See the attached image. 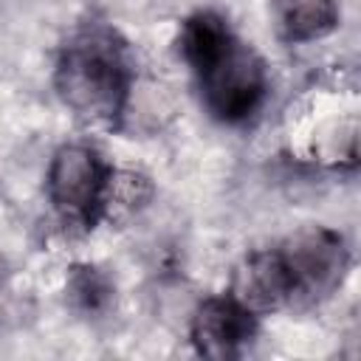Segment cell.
Masks as SVG:
<instances>
[{
    "label": "cell",
    "mask_w": 361,
    "mask_h": 361,
    "mask_svg": "<svg viewBox=\"0 0 361 361\" xmlns=\"http://www.w3.org/2000/svg\"><path fill=\"white\" fill-rule=\"evenodd\" d=\"M274 20L288 42H310L336 28L338 11L333 0H274Z\"/></svg>",
    "instance_id": "cell-7"
},
{
    "label": "cell",
    "mask_w": 361,
    "mask_h": 361,
    "mask_svg": "<svg viewBox=\"0 0 361 361\" xmlns=\"http://www.w3.org/2000/svg\"><path fill=\"white\" fill-rule=\"evenodd\" d=\"M102 158L82 144H65L54 152L48 166V197L68 226L99 223V197L107 178Z\"/></svg>",
    "instance_id": "cell-4"
},
{
    "label": "cell",
    "mask_w": 361,
    "mask_h": 361,
    "mask_svg": "<svg viewBox=\"0 0 361 361\" xmlns=\"http://www.w3.org/2000/svg\"><path fill=\"white\" fill-rule=\"evenodd\" d=\"M231 296L251 313L290 307V279L279 248H262L243 257L231 276Z\"/></svg>",
    "instance_id": "cell-6"
},
{
    "label": "cell",
    "mask_w": 361,
    "mask_h": 361,
    "mask_svg": "<svg viewBox=\"0 0 361 361\" xmlns=\"http://www.w3.org/2000/svg\"><path fill=\"white\" fill-rule=\"evenodd\" d=\"M68 302L87 316L104 313L113 302V282L96 265H73L68 274Z\"/></svg>",
    "instance_id": "cell-10"
},
{
    "label": "cell",
    "mask_w": 361,
    "mask_h": 361,
    "mask_svg": "<svg viewBox=\"0 0 361 361\" xmlns=\"http://www.w3.org/2000/svg\"><path fill=\"white\" fill-rule=\"evenodd\" d=\"M195 76L206 107L226 124L245 121L265 96V65L237 37Z\"/></svg>",
    "instance_id": "cell-3"
},
{
    "label": "cell",
    "mask_w": 361,
    "mask_h": 361,
    "mask_svg": "<svg viewBox=\"0 0 361 361\" xmlns=\"http://www.w3.org/2000/svg\"><path fill=\"white\" fill-rule=\"evenodd\" d=\"M192 344L206 358H237L254 341L257 313L234 296H214L197 305L192 316Z\"/></svg>",
    "instance_id": "cell-5"
},
{
    "label": "cell",
    "mask_w": 361,
    "mask_h": 361,
    "mask_svg": "<svg viewBox=\"0 0 361 361\" xmlns=\"http://www.w3.org/2000/svg\"><path fill=\"white\" fill-rule=\"evenodd\" d=\"M279 257L290 279V307L324 302L341 285L350 265L344 240L324 226H307L290 234L279 245Z\"/></svg>",
    "instance_id": "cell-2"
},
{
    "label": "cell",
    "mask_w": 361,
    "mask_h": 361,
    "mask_svg": "<svg viewBox=\"0 0 361 361\" xmlns=\"http://www.w3.org/2000/svg\"><path fill=\"white\" fill-rule=\"evenodd\" d=\"M130 56L124 39L107 25L79 28L56 59L54 85L62 104L96 130H113L121 121L130 96Z\"/></svg>",
    "instance_id": "cell-1"
},
{
    "label": "cell",
    "mask_w": 361,
    "mask_h": 361,
    "mask_svg": "<svg viewBox=\"0 0 361 361\" xmlns=\"http://www.w3.org/2000/svg\"><path fill=\"white\" fill-rule=\"evenodd\" d=\"M149 195H152V186L144 175L124 172V169H107L102 197H99V220L124 223L147 206Z\"/></svg>",
    "instance_id": "cell-9"
},
{
    "label": "cell",
    "mask_w": 361,
    "mask_h": 361,
    "mask_svg": "<svg viewBox=\"0 0 361 361\" xmlns=\"http://www.w3.org/2000/svg\"><path fill=\"white\" fill-rule=\"evenodd\" d=\"M234 39L231 28L226 25V20L214 11H197L192 14L178 37V48L183 54V59L192 65V71L197 73L200 68H206L214 56L223 54V48Z\"/></svg>",
    "instance_id": "cell-8"
}]
</instances>
